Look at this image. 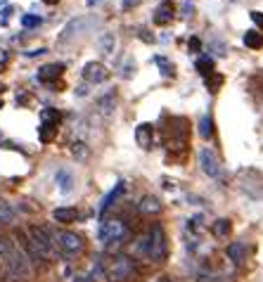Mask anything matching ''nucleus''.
Segmentation results:
<instances>
[{
    "label": "nucleus",
    "mask_w": 263,
    "mask_h": 282,
    "mask_svg": "<svg viewBox=\"0 0 263 282\" xmlns=\"http://www.w3.org/2000/svg\"><path fill=\"white\" fill-rule=\"evenodd\" d=\"M211 233H214L218 240H228L230 233H232V223H230L228 218H218L214 225H211Z\"/></svg>",
    "instance_id": "19"
},
{
    "label": "nucleus",
    "mask_w": 263,
    "mask_h": 282,
    "mask_svg": "<svg viewBox=\"0 0 263 282\" xmlns=\"http://www.w3.org/2000/svg\"><path fill=\"white\" fill-rule=\"evenodd\" d=\"M102 266H104V277L109 282H126L135 275V261L131 256L119 254L114 259H109L107 263H102Z\"/></svg>",
    "instance_id": "4"
},
{
    "label": "nucleus",
    "mask_w": 263,
    "mask_h": 282,
    "mask_svg": "<svg viewBox=\"0 0 263 282\" xmlns=\"http://www.w3.org/2000/svg\"><path fill=\"white\" fill-rule=\"evenodd\" d=\"M133 74H135V64H133V62H128V64L124 67V71H121V76H124V78H131Z\"/></svg>",
    "instance_id": "33"
},
{
    "label": "nucleus",
    "mask_w": 263,
    "mask_h": 282,
    "mask_svg": "<svg viewBox=\"0 0 263 282\" xmlns=\"http://www.w3.org/2000/svg\"><path fill=\"white\" fill-rule=\"evenodd\" d=\"M142 0H121V7L124 10H133V7H138Z\"/></svg>",
    "instance_id": "34"
},
{
    "label": "nucleus",
    "mask_w": 263,
    "mask_h": 282,
    "mask_svg": "<svg viewBox=\"0 0 263 282\" xmlns=\"http://www.w3.org/2000/svg\"><path fill=\"white\" fill-rule=\"evenodd\" d=\"M81 29H83V19H71L69 24L64 26L62 36L57 38V43H60V45H67V43H69L71 38H74V36H76L78 31H81Z\"/></svg>",
    "instance_id": "15"
},
{
    "label": "nucleus",
    "mask_w": 263,
    "mask_h": 282,
    "mask_svg": "<svg viewBox=\"0 0 263 282\" xmlns=\"http://www.w3.org/2000/svg\"><path fill=\"white\" fill-rule=\"evenodd\" d=\"M225 254H228V259L232 263H242L247 259V247H244V242H230Z\"/></svg>",
    "instance_id": "17"
},
{
    "label": "nucleus",
    "mask_w": 263,
    "mask_h": 282,
    "mask_svg": "<svg viewBox=\"0 0 263 282\" xmlns=\"http://www.w3.org/2000/svg\"><path fill=\"white\" fill-rule=\"evenodd\" d=\"M187 50H190L192 55H197V52L201 50V41L197 38V36H192V38H190V43H187Z\"/></svg>",
    "instance_id": "31"
},
{
    "label": "nucleus",
    "mask_w": 263,
    "mask_h": 282,
    "mask_svg": "<svg viewBox=\"0 0 263 282\" xmlns=\"http://www.w3.org/2000/svg\"><path fill=\"white\" fill-rule=\"evenodd\" d=\"M176 17V5L171 3V0H166V3H161L159 7H157V12H154V24L157 26H166V24H171Z\"/></svg>",
    "instance_id": "10"
},
{
    "label": "nucleus",
    "mask_w": 263,
    "mask_h": 282,
    "mask_svg": "<svg viewBox=\"0 0 263 282\" xmlns=\"http://www.w3.org/2000/svg\"><path fill=\"white\" fill-rule=\"evenodd\" d=\"M62 74H64V64H57V62L45 64V67H41V69H38V81L52 86V83H57V78H60Z\"/></svg>",
    "instance_id": "9"
},
{
    "label": "nucleus",
    "mask_w": 263,
    "mask_h": 282,
    "mask_svg": "<svg viewBox=\"0 0 263 282\" xmlns=\"http://www.w3.org/2000/svg\"><path fill=\"white\" fill-rule=\"evenodd\" d=\"M52 240H55V247L57 251L64 256V259H78V256L85 251V244L81 240V235L71 233V230H57L52 235Z\"/></svg>",
    "instance_id": "5"
},
{
    "label": "nucleus",
    "mask_w": 263,
    "mask_h": 282,
    "mask_svg": "<svg viewBox=\"0 0 263 282\" xmlns=\"http://www.w3.org/2000/svg\"><path fill=\"white\" fill-rule=\"evenodd\" d=\"M74 282H95L90 275H78V277H74Z\"/></svg>",
    "instance_id": "38"
},
{
    "label": "nucleus",
    "mask_w": 263,
    "mask_h": 282,
    "mask_svg": "<svg viewBox=\"0 0 263 282\" xmlns=\"http://www.w3.org/2000/svg\"><path fill=\"white\" fill-rule=\"evenodd\" d=\"M199 166L209 178H218L221 176V159L211 147H201L199 150Z\"/></svg>",
    "instance_id": "7"
},
{
    "label": "nucleus",
    "mask_w": 263,
    "mask_h": 282,
    "mask_svg": "<svg viewBox=\"0 0 263 282\" xmlns=\"http://www.w3.org/2000/svg\"><path fill=\"white\" fill-rule=\"evenodd\" d=\"M183 10H185V17H190V12H192V5H190V3H185V5H183Z\"/></svg>",
    "instance_id": "41"
},
{
    "label": "nucleus",
    "mask_w": 263,
    "mask_h": 282,
    "mask_svg": "<svg viewBox=\"0 0 263 282\" xmlns=\"http://www.w3.org/2000/svg\"><path fill=\"white\" fill-rule=\"evenodd\" d=\"M154 62L159 64V69H161V74H164V76H173V74H176V67L168 62L166 57H157Z\"/></svg>",
    "instance_id": "29"
},
{
    "label": "nucleus",
    "mask_w": 263,
    "mask_h": 282,
    "mask_svg": "<svg viewBox=\"0 0 263 282\" xmlns=\"http://www.w3.org/2000/svg\"><path fill=\"white\" fill-rule=\"evenodd\" d=\"M0 5H7V0H0Z\"/></svg>",
    "instance_id": "46"
},
{
    "label": "nucleus",
    "mask_w": 263,
    "mask_h": 282,
    "mask_svg": "<svg viewBox=\"0 0 263 282\" xmlns=\"http://www.w3.org/2000/svg\"><path fill=\"white\" fill-rule=\"evenodd\" d=\"M7 60H10V55H7L5 50H0V64H7Z\"/></svg>",
    "instance_id": "39"
},
{
    "label": "nucleus",
    "mask_w": 263,
    "mask_h": 282,
    "mask_svg": "<svg viewBox=\"0 0 263 282\" xmlns=\"http://www.w3.org/2000/svg\"><path fill=\"white\" fill-rule=\"evenodd\" d=\"M3 244H5V237H3V235H0V247H3Z\"/></svg>",
    "instance_id": "45"
},
{
    "label": "nucleus",
    "mask_w": 263,
    "mask_h": 282,
    "mask_svg": "<svg viewBox=\"0 0 263 282\" xmlns=\"http://www.w3.org/2000/svg\"><path fill=\"white\" fill-rule=\"evenodd\" d=\"M57 135V128L55 126H48V124H41V128H38V138L43 140V143H50V140Z\"/></svg>",
    "instance_id": "27"
},
{
    "label": "nucleus",
    "mask_w": 263,
    "mask_h": 282,
    "mask_svg": "<svg viewBox=\"0 0 263 282\" xmlns=\"http://www.w3.org/2000/svg\"><path fill=\"white\" fill-rule=\"evenodd\" d=\"M135 143L142 147V150H152L154 145V126L152 124H140L135 128Z\"/></svg>",
    "instance_id": "11"
},
{
    "label": "nucleus",
    "mask_w": 263,
    "mask_h": 282,
    "mask_svg": "<svg viewBox=\"0 0 263 282\" xmlns=\"http://www.w3.org/2000/svg\"><path fill=\"white\" fill-rule=\"evenodd\" d=\"M55 183H57V190H60V194H69L71 190H74V173L69 171V168H60L55 176Z\"/></svg>",
    "instance_id": "12"
},
{
    "label": "nucleus",
    "mask_w": 263,
    "mask_h": 282,
    "mask_svg": "<svg viewBox=\"0 0 263 282\" xmlns=\"http://www.w3.org/2000/svg\"><path fill=\"white\" fill-rule=\"evenodd\" d=\"M140 213H147V216H157V213L161 211V202L154 197V194H145L142 200H140L138 204Z\"/></svg>",
    "instance_id": "14"
},
{
    "label": "nucleus",
    "mask_w": 263,
    "mask_h": 282,
    "mask_svg": "<svg viewBox=\"0 0 263 282\" xmlns=\"http://www.w3.org/2000/svg\"><path fill=\"white\" fill-rule=\"evenodd\" d=\"M116 48V36L114 34H102L97 38V50H100V55H111Z\"/></svg>",
    "instance_id": "18"
},
{
    "label": "nucleus",
    "mask_w": 263,
    "mask_h": 282,
    "mask_svg": "<svg viewBox=\"0 0 263 282\" xmlns=\"http://www.w3.org/2000/svg\"><path fill=\"white\" fill-rule=\"evenodd\" d=\"M43 24V17H38V14H24L21 17V26L24 29H36Z\"/></svg>",
    "instance_id": "28"
},
{
    "label": "nucleus",
    "mask_w": 263,
    "mask_h": 282,
    "mask_svg": "<svg viewBox=\"0 0 263 282\" xmlns=\"http://www.w3.org/2000/svg\"><path fill=\"white\" fill-rule=\"evenodd\" d=\"M0 259H3V266L7 270V277H12V280H26L31 275V263H28L26 254L14 247L12 240H5V244L0 247Z\"/></svg>",
    "instance_id": "3"
},
{
    "label": "nucleus",
    "mask_w": 263,
    "mask_h": 282,
    "mask_svg": "<svg viewBox=\"0 0 263 282\" xmlns=\"http://www.w3.org/2000/svg\"><path fill=\"white\" fill-rule=\"evenodd\" d=\"M10 14H12V7H5V10H3V21H7Z\"/></svg>",
    "instance_id": "40"
},
{
    "label": "nucleus",
    "mask_w": 263,
    "mask_h": 282,
    "mask_svg": "<svg viewBox=\"0 0 263 282\" xmlns=\"http://www.w3.org/2000/svg\"><path fill=\"white\" fill-rule=\"evenodd\" d=\"M0 225H3V223H0Z\"/></svg>",
    "instance_id": "47"
},
{
    "label": "nucleus",
    "mask_w": 263,
    "mask_h": 282,
    "mask_svg": "<svg viewBox=\"0 0 263 282\" xmlns=\"http://www.w3.org/2000/svg\"><path fill=\"white\" fill-rule=\"evenodd\" d=\"M135 254L145 256L147 261H152V263H161L166 259L168 242H166V233H164V228H161L159 223H154V225L147 230V235L138 237V242H135Z\"/></svg>",
    "instance_id": "1"
},
{
    "label": "nucleus",
    "mask_w": 263,
    "mask_h": 282,
    "mask_svg": "<svg viewBox=\"0 0 263 282\" xmlns=\"http://www.w3.org/2000/svg\"><path fill=\"white\" fill-rule=\"evenodd\" d=\"M60 119H62L60 117V111L52 109V107H48V109L41 111V124H48V126H55L57 128V126H60Z\"/></svg>",
    "instance_id": "23"
},
{
    "label": "nucleus",
    "mask_w": 263,
    "mask_h": 282,
    "mask_svg": "<svg viewBox=\"0 0 263 282\" xmlns=\"http://www.w3.org/2000/svg\"><path fill=\"white\" fill-rule=\"evenodd\" d=\"M45 52H48L45 48H36V50H26L24 55H26V57H38V55H45Z\"/></svg>",
    "instance_id": "35"
},
{
    "label": "nucleus",
    "mask_w": 263,
    "mask_h": 282,
    "mask_svg": "<svg viewBox=\"0 0 263 282\" xmlns=\"http://www.w3.org/2000/svg\"><path fill=\"white\" fill-rule=\"evenodd\" d=\"M97 3H100V0H88V5H97Z\"/></svg>",
    "instance_id": "44"
},
{
    "label": "nucleus",
    "mask_w": 263,
    "mask_h": 282,
    "mask_svg": "<svg viewBox=\"0 0 263 282\" xmlns=\"http://www.w3.org/2000/svg\"><path fill=\"white\" fill-rule=\"evenodd\" d=\"M157 282H173V280H171V277H159Z\"/></svg>",
    "instance_id": "42"
},
{
    "label": "nucleus",
    "mask_w": 263,
    "mask_h": 282,
    "mask_svg": "<svg viewBox=\"0 0 263 282\" xmlns=\"http://www.w3.org/2000/svg\"><path fill=\"white\" fill-rule=\"evenodd\" d=\"M140 38H142V41H145V43H152V41H154L152 36H150V31H145V29L140 31Z\"/></svg>",
    "instance_id": "37"
},
{
    "label": "nucleus",
    "mask_w": 263,
    "mask_h": 282,
    "mask_svg": "<svg viewBox=\"0 0 263 282\" xmlns=\"http://www.w3.org/2000/svg\"><path fill=\"white\" fill-rule=\"evenodd\" d=\"M43 3H45V5H55L57 0H43Z\"/></svg>",
    "instance_id": "43"
},
{
    "label": "nucleus",
    "mask_w": 263,
    "mask_h": 282,
    "mask_svg": "<svg viewBox=\"0 0 263 282\" xmlns=\"http://www.w3.org/2000/svg\"><path fill=\"white\" fill-rule=\"evenodd\" d=\"M97 109H100V114H102L104 119L114 117V111H116V95L114 93H109V95H104L100 102H97Z\"/></svg>",
    "instance_id": "16"
},
{
    "label": "nucleus",
    "mask_w": 263,
    "mask_h": 282,
    "mask_svg": "<svg viewBox=\"0 0 263 282\" xmlns=\"http://www.w3.org/2000/svg\"><path fill=\"white\" fill-rule=\"evenodd\" d=\"M97 237H100L102 244H119V242H124L128 237V225L121 218H109L100 225Z\"/></svg>",
    "instance_id": "6"
},
{
    "label": "nucleus",
    "mask_w": 263,
    "mask_h": 282,
    "mask_svg": "<svg viewBox=\"0 0 263 282\" xmlns=\"http://www.w3.org/2000/svg\"><path fill=\"white\" fill-rule=\"evenodd\" d=\"M107 74H109V71H107V67H104L102 62H88L83 67L85 83H93V86H95V83H102L104 78H107Z\"/></svg>",
    "instance_id": "8"
},
{
    "label": "nucleus",
    "mask_w": 263,
    "mask_h": 282,
    "mask_svg": "<svg viewBox=\"0 0 263 282\" xmlns=\"http://www.w3.org/2000/svg\"><path fill=\"white\" fill-rule=\"evenodd\" d=\"M194 69H197L201 76H204V78H207V76L214 74V60H211V57H199V60H197V64H194Z\"/></svg>",
    "instance_id": "25"
},
{
    "label": "nucleus",
    "mask_w": 263,
    "mask_h": 282,
    "mask_svg": "<svg viewBox=\"0 0 263 282\" xmlns=\"http://www.w3.org/2000/svg\"><path fill=\"white\" fill-rule=\"evenodd\" d=\"M244 45L251 50L263 48V34H258V31H247V34H244Z\"/></svg>",
    "instance_id": "22"
},
{
    "label": "nucleus",
    "mask_w": 263,
    "mask_h": 282,
    "mask_svg": "<svg viewBox=\"0 0 263 282\" xmlns=\"http://www.w3.org/2000/svg\"><path fill=\"white\" fill-rule=\"evenodd\" d=\"M124 192H126V183H124V180H119L116 185H114V190H109V192H107V197L102 200V204H100V216H104V211H107V209L114 207V202H116Z\"/></svg>",
    "instance_id": "13"
},
{
    "label": "nucleus",
    "mask_w": 263,
    "mask_h": 282,
    "mask_svg": "<svg viewBox=\"0 0 263 282\" xmlns=\"http://www.w3.org/2000/svg\"><path fill=\"white\" fill-rule=\"evenodd\" d=\"M78 216V211L74 207H60L52 211V218L57 220V223H74Z\"/></svg>",
    "instance_id": "20"
},
{
    "label": "nucleus",
    "mask_w": 263,
    "mask_h": 282,
    "mask_svg": "<svg viewBox=\"0 0 263 282\" xmlns=\"http://www.w3.org/2000/svg\"><path fill=\"white\" fill-rule=\"evenodd\" d=\"M199 135L204 140L214 138V119H211V117H201L199 119Z\"/></svg>",
    "instance_id": "24"
},
{
    "label": "nucleus",
    "mask_w": 263,
    "mask_h": 282,
    "mask_svg": "<svg viewBox=\"0 0 263 282\" xmlns=\"http://www.w3.org/2000/svg\"><path fill=\"white\" fill-rule=\"evenodd\" d=\"M71 154H74L76 161H85L88 154H90V150H88V145H85L83 140H74V143H71Z\"/></svg>",
    "instance_id": "21"
},
{
    "label": "nucleus",
    "mask_w": 263,
    "mask_h": 282,
    "mask_svg": "<svg viewBox=\"0 0 263 282\" xmlns=\"http://www.w3.org/2000/svg\"><path fill=\"white\" fill-rule=\"evenodd\" d=\"M24 247H26L28 256L34 261H50V259H55V251H57L52 235L41 225L28 228V237L24 242Z\"/></svg>",
    "instance_id": "2"
},
{
    "label": "nucleus",
    "mask_w": 263,
    "mask_h": 282,
    "mask_svg": "<svg viewBox=\"0 0 263 282\" xmlns=\"http://www.w3.org/2000/svg\"><path fill=\"white\" fill-rule=\"evenodd\" d=\"M221 86H223V76L221 74H216V71H214L211 76H207V88L211 90V93H216Z\"/></svg>",
    "instance_id": "30"
},
{
    "label": "nucleus",
    "mask_w": 263,
    "mask_h": 282,
    "mask_svg": "<svg viewBox=\"0 0 263 282\" xmlns=\"http://www.w3.org/2000/svg\"><path fill=\"white\" fill-rule=\"evenodd\" d=\"M74 93H76V97H85V95H88V83H81Z\"/></svg>",
    "instance_id": "36"
},
{
    "label": "nucleus",
    "mask_w": 263,
    "mask_h": 282,
    "mask_svg": "<svg viewBox=\"0 0 263 282\" xmlns=\"http://www.w3.org/2000/svg\"><path fill=\"white\" fill-rule=\"evenodd\" d=\"M17 218V213H14V209L7 204L5 200H0V223H12V220Z\"/></svg>",
    "instance_id": "26"
},
{
    "label": "nucleus",
    "mask_w": 263,
    "mask_h": 282,
    "mask_svg": "<svg viewBox=\"0 0 263 282\" xmlns=\"http://www.w3.org/2000/svg\"><path fill=\"white\" fill-rule=\"evenodd\" d=\"M249 17L258 29H263V12H256V10H254V12H249Z\"/></svg>",
    "instance_id": "32"
}]
</instances>
